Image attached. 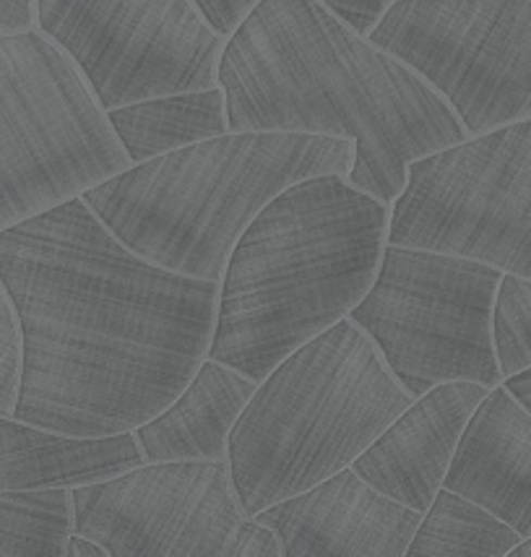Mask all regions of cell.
Returning <instances> with one entry per match:
<instances>
[{
  "instance_id": "obj_12",
  "label": "cell",
  "mask_w": 531,
  "mask_h": 557,
  "mask_svg": "<svg viewBox=\"0 0 531 557\" xmlns=\"http://www.w3.org/2000/svg\"><path fill=\"white\" fill-rule=\"evenodd\" d=\"M254 519L276 534L284 557H404L422 513L347 467Z\"/></svg>"
},
{
  "instance_id": "obj_27",
  "label": "cell",
  "mask_w": 531,
  "mask_h": 557,
  "mask_svg": "<svg viewBox=\"0 0 531 557\" xmlns=\"http://www.w3.org/2000/svg\"><path fill=\"white\" fill-rule=\"evenodd\" d=\"M510 557H531V536H527V540H521L519 547L510 549Z\"/></svg>"
},
{
  "instance_id": "obj_2",
  "label": "cell",
  "mask_w": 531,
  "mask_h": 557,
  "mask_svg": "<svg viewBox=\"0 0 531 557\" xmlns=\"http://www.w3.org/2000/svg\"><path fill=\"white\" fill-rule=\"evenodd\" d=\"M217 84L230 131L355 141L349 185L388 207L415 159L469 138L420 73L318 0H258L224 42Z\"/></svg>"
},
{
  "instance_id": "obj_23",
  "label": "cell",
  "mask_w": 531,
  "mask_h": 557,
  "mask_svg": "<svg viewBox=\"0 0 531 557\" xmlns=\"http://www.w3.org/2000/svg\"><path fill=\"white\" fill-rule=\"evenodd\" d=\"M190 3L201 11V16L217 35L227 39L240 26L243 18L256 9L258 0H190Z\"/></svg>"
},
{
  "instance_id": "obj_8",
  "label": "cell",
  "mask_w": 531,
  "mask_h": 557,
  "mask_svg": "<svg viewBox=\"0 0 531 557\" xmlns=\"http://www.w3.org/2000/svg\"><path fill=\"white\" fill-rule=\"evenodd\" d=\"M388 243L531 278V117L415 159L391 203Z\"/></svg>"
},
{
  "instance_id": "obj_16",
  "label": "cell",
  "mask_w": 531,
  "mask_h": 557,
  "mask_svg": "<svg viewBox=\"0 0 531 557\" xmlns=\"http://www.w3.org/2000/svg\"><path fill=\"white\" fill-rule=\"evenodd\" d=\"M256 386L254 377L206 357L175 401L133 430L144 461H227L230 433Z\"/></svg>"
},
{
  "instance_id": "obj_24",
  "label": "cell",
  "mask_w": 531,
  "mask_h": 557,
  "mask_svg": "<svg viewBox=\"0 0 531 557\" xmlns=\"http://www.w3.org/2000/svg\"><path fill=\"white\" fill-rule=\"evenodd\" d=\"M35 0H0V35L35 26Z\"/></svg>"
},
{
  "instance_id": "obj_21",
  "label": "cell",
  "mask_w": 531,
  "mask_h": 557,
  "mask_svg": "<svg viewBox=\"0 0 531 557\" xmlns=\"http://www.w3.org/2000/svg\"><path fill=\"white\" fill-rule=\"evenodd\" d=\"M22 326L0 284V417H13L22 386Z\"/></svg>"
},
{
  "instance_id": "obj_9",
  "label": "cell",
  "mask_w": 531,
  "mask_h": 557,
  "mask_svg": "<svg viewBox=\"0 0 531 557\" xmlns=\"http://www.w3.org/2000/svg\"><path fill=\"white\" fill-rule=\"evenodd\" d=\"M71 497L73 532L110 557H284L276 534L245 516L227 461H144Z\"/></svg>"
},
{
  "instance_id": "obj_20",
  "label": "cell",
  "mask_w": 531,
  "mask_h": 557,
  "mask_svg": "<svg viewBox=\"0 0 531 557\" xmlns=\"http://www.w3.org/2000/svg\"><path fill=\"white\" fill-rule=\"evenodd\" d=\"M493 342L503 377L531 368V278L501 276L493 308Z\"/></svg>"
},
{
  "instance_id": "obj_5",
  "label": "cell",
  "mask_w": 531,
  "mask_h": 557,
  "mask_svg": "<svg viewBox=\"0 0 531 557\" xmlns=\"http://www.w3.org/2000/svg\"><path fill=\"white\" fill-rule=\"evenodd\" d=\"M411 399L349 318L305 342L258 381L230 433L232 490L245 516L351 467Z\"/></svg>"
},
{
  "instance_id": "obj_26",
  "label": "cell",
  "mask_w": 531,
  "mask_h": 557,
  "mask_svg": "<svg viewBox=\"0 0 531 557\" xmlns=\"http://www.w3.org/2000/svg\"><path fill=\"white\" fill-rule=\"evenodd\" d=\"M503 386H506L510 394L519 399L523 407L531 412V368L521 370V373L510 375V377H503Z\"/></svg>"
},
{
  "instance_id": "obj_4",
  "label": "cell",
  "mask_w": 531,
  "mask_h": 557,
  "mask_svg": "<svg viewBox=\"0 0 531 557\" xmlns=\"http://www.w3.org/2000/svg\"><path fill=\"white\" fill-rule=\"evenodd\" d=\"M355 141L287 131H227L131 164L82 198L133 253L222 282L240 235L271 198L305 177L349 175Z\"/></svg>"
},
{
  "instance_id": "obj_10",
  "label": "cell",
  "mask_w": 531,
  "mask_h": 557,
  "mask_svg": "<svg viewBox=\"0 0 531 557\" xmlns=\"http://www.w3.org/2000/svg\"><path fill=\"white\" fill-rule=\"evenodd\" d=\"M368 37L420 73L469 136L531 117V0H396Z\"/></svg>"
},
{
  "instance_id": "obj_3",
  "label": "cell",
  "mask_w": 531,
  "mask_h": 557,
  "mask_svg": "<svg viewBox=\"0 0 531 557\" xmlns=\"http://www.w3.org/2000/svg\"><path fill=\"white\" fill-rule=\"evenodd\" d=\"M391 207L347 175L305 177L258 211L219 282L211 360L263 381L368 295Z\"/></svg>"
},
{
  "instance_id": "obj_1",
  "label": "cell",
  "mask_w": 531,
  "mask_h": 557,
  "mask_svg": "<svg viewBox=\"0 0 531 557\" xmlns=\"http://www.w3.org/2000/svg\"><path fill=\"white\" fill-rule=\"evenodd\" d=\"M0 284L22 326V422L136 430L209 355L219 282L133 253L82 196L0 232Z\"/></svg>"
},
{
  "instance_id": "obj_25",
  "label": "cell",
  "mask_w": 531,
  "mask_h": 557,
  "mask_svg": "<svg viewBox=\"0 0 531 557\" xmlns=\"http://www.w3.org/2000/svg\"><path fill=\"white\" fill-rule=\"evenodd\" d=\"M65 557H110L108 549L97 545L89 536H82L73 532L69 536V545H65Z\"/></svg>"
},
{
  "instance_id": "obj_13",
  "label": "cell",
  "mask_w": 531,
  "mask_h": 557,
  "mask_svg": "<svg viewBox=\"0 0 531 557\" xmlns=\"http://www.w3.org/2000/svg\"><path fill=\"white\" fill-rule=\"evenodd\" d=\"M487 391L474 381L437 383L411 399L351 469L383 495L424 513L443 487L464 428Z\"/></svg>"
},
{
  "instance_id": "obj_7",
  "label": "cell",
  "mask_w": 531,
  "mask_h": 557,
  "mask_svg": "<svg viewBox=\"0 0 531 557\" xmlns=\"http://www.w3.org/2000/svg\"><path fill=\"white\" fill-rule=\"evenodd\" d=\"M503 271L441 250L386 243L375 282L347 315L411 396L437 383H503L493 308Z\"/></svg>"
},
{
  "instance_id": "obj_11",
  "label": "cell",
  "mask_w": 531,
  "mask_h": 557,
  "mask_svg": "<svg viewBox=\"0 0 531 557\" xmlns=\"http://www.w3.org/2000/svg\"><path fill=\"white\" fill-rule=\"evenodd\" d=\"M35 16L102 110L219 86L227 39L190 0H35Z\"/></svg>"
},
{
  "instance_id": "obj_14",
  "label": "cell",
  "mask_w": 531,
  "mask_h": 557,
  "mask_svg": "<svg viewBox=\"0 0 531 557\" xmlns=\"http://www.w3.org/2000/svg\"><path fill=\"white\" fill-rule=\"evenodd\" d=\"M443 487L531 536V412L503 383L469 417Z\"/></svg>"
},
{
  "instance_id": "obj_15",
  "label": "cell",
  "mask_w": 531,
  "mask_h": 557,
  "mask_svg": "<svg viewBox=\"0 0 531 557\" xmlns=\"http://www.w3.org/2000/svg\"><path fill=\"white\" fill-rule=\"evenodd\" d=\"M136 433L65 435L0 417V490H73L141 467Z\"/></svg>"
},
{
  "instance_id": "obj_6",
  "label": "cell",
  "mask_w": 531,
  "mask_h": 557,
  "mask_svg": "<svg viewBox=\"0 0 531 557\" xmlns=\"http://www.w3.org/2000/svg\"><path fill=\"white\" fill-rule=\"evenodd\" d=\"M128 168L76 63L37 26L0 35V232Z\"/></svg>"
},
{
  "instance_id": "obj_19",
  "label": "cell",
  "mask_w": 531,
  "mask_h": 557,
  "mask_svg": "<svg viewBox=\"0 0 531 557\" xmlns=\"http://www.w3.org/2000/svg\"><path fill=\"white\" fill-rule=\"evenodd\" d=\"M71 490H0V557H65Z\"/></svg>"
},
{
  "instance_id": "obj_18",
  "label": "cell",
  "mask_w": 531,
  "mask_h": 557,
  "mask_svg": "<svg viewBox=\"0 0 531 557\" xmlns=\"http://www.w3.org/2000/svg\"><path fill=\"white\" fill-rule=\"evenodd\" d=\"M523 536L480 503L441 487L422 513L407 557H506Z\"/></svg>"
},
{
  "instance_id": "obj_17",
  "label": "cell",
  "mask_w": 531,
  "mask_h": 557,
  "mask_svg": "<svg viewBox=\"0 0 531 557\" xmlns=\"http://www.w3.org/2000/svg\"><path fill=\"white\" fill-rule=\"evenodd\" d=\"M104 115L131 164L230 131L222 86L138 99V102L104 110Z\"/></svg>"
},
{
  "instance_id": "obj_22",
  "label": "cell",
  "mask_w": 531,
  "mask_h": 557,
  "mask_svg": "<svg viewBox=\"0 0 531 557\" xmlns=\"http://www.w3.org/2000/svg\"><path fill=\"white\" fill-rule=\"evenodd\" d=\"M318 3L326 5L344 24L368 37L396 0H318Z\"/></svg>"
}]
</instances>
